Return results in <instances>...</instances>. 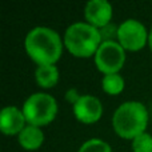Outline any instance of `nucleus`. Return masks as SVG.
Segmentation results:
<instances>
[{
	"label": "nucleus",
	"mask_w": 152,
	"mask_h": 152,
	"mask_svg": "<svg viewBox=\"0 0 152 152\" xmlns=\"http://www.w3.org/2000/svg\"><path fill=\"white\" fill-rule=\"evenodd\" d=\"M103 91L110 95H118L124 89V79L119 74H108L102 79Z\"/></svg>",
	"instance_id": "12"
},
{
	"label": "nucleus",
	"mask_w": 152,
	"mask_h": 152,
	"mask_svg": "<svg viewBox=\"0 0 152 152\" xmlns=\"http://www.w3.org/2000/svg\"><path fill=\"white\" fill-rule=\"evenodd\" d=\"M124 61L126 50L119 42H103L95 53V64L104 75L119 74Z\"/></svg>",
	"instance_id": "5"
},
{
	"label": "nucleus",
	"mask_w": 152,
	"mask_h": 152,
	"mask_svg": "<svg viewBox=\"0 0 152 152\" xmlns=\"http://www.w3.org/2000/svg\"><path fill=\"white\" fill-rule=\"evenodd\" d=\"M81 95H79L77 94V91H76L75 88H71V89H68L67 91V95H66V97H67V100H68L69 103H72V105L75 104L76 102L79 100V97H80Z\"/></svg>",
	"instance_id": "15"
},
{
	"label": "nucleus",
	"mask_w": 152,
	"mask_h": 152,
	"mask_svg": "<svg viewBox=\"0 0 152 152\" xmlns=\"http://www.w3.org/2000/svg\"><path fill=\"white\" fill-rule=\"evenodd\" d=\"M102 43L99 28L84 21L71 24L64 34V45L72 55L77 58L95 56Z\"/></svg>",
	"instance_id": "3"
},
{
	"label": "nucleus",
	"mask_w": 152,
	"mask_h": 152,
	"mask_svg": "<svg viewBox=\"0 0 152 152\" xmlns=\"http://www.w3.org/2000/svg\"><path fill=\"white\" fill-rule=\"evenodd\" d=\"M28 56L37 66H52L59 60L63 51L60 35L48 27H35L24 40Z\"/></svg>",
	"instance_id": "1"
},
{
	"label": "nucleus",
	"mask_w": 152,
	"mask_h": 152,
	"mask_svg": "<svg viewBox=\"0 0 152 152\" xmlns=\"http://www.w3.org/2000/svg\"><path fill=\"white\" fill-rule=\"evenodd\" d=\"M147 28L136 19H127L118 27V42L124 50L137 51L148 42Z\"/></svg>",
	"instance_id": "6"
},
{
	"label": "nucleus",
	"mask_w": 152,
	"mask_h": 152,
	"mask_svg": "<svg viewBox=\"0 0 152 152\" xmlns=\"http://www.w3.org/2000/svg\"><path fill=\"white\" fill-rule=\"evenodd\" d=\"M77 152H112L107 142L102 139H89L81 144Z\"/></svg>",
	"instance_id": "13"
},
{
	"label": "nucleus",
	"mask_w": 152,
	"mask_h": 152,
	"mask_svg": "<svg viewBox=\"0 0 152 152\" xmlns=\"http://www.w3.org/2000/svg\"><path fill=\"white\" fill-rule=\"evenodd\" d=\"M148 43H150V48H151V51H152V28H151V31H150V35H148Z\"/></svg>",
	"instance_id": "16"
},
{
	"label": "nucleus",
	"mask_w": 152,
	"mask_h": 152,
	"mask_svg": "<svg viewBox=\"0 0 152 152\" xmlns=\"http://www.w3.org/2000/svg\"><path fill=\"white\" fill-rule=\"evenodd\" d=\"M132 150L134 152H152V135L144 132L136 136L132 140Z\"/></svg>",
	"instance_id": "14"
},
{
	"label": "nucleus",
	"mask_w": 152,
	"mask_h": 152,
	"mask_svg": "<svg viewBox=\"0 0 152 152\" xmlns=\"http://www.w3.org/2000/svg\"><path fill=\"white\" fill-rule=\"evenodd\" d=\"M23 111L28 124L42 127L51 123L58 113V103L50 94L36 92L27 97L23 104Z\"/></svg>",
	"instance_id": "4"
},
{
	"label": "nucleus",
	"mask_w": 152,
	"mask_h": 152,
	"mask_svg": "<svg viewBox=\"0 0 152 152\" xmlns=\"http://www.w3.org/2000/svg\"><path fill=\"white\" fill-rule=\"evenodd\" d=\"M84 16L87 23L100 29L110 24L112 18V5L107 0H89L84 7Z\"/></svg>",
	"instance_id": "8"
},
{
	"label": "nucleus",
	"mask_w": 152,
	"mask_h": 152,
	"mask_svg": "<svg viewBox=\"0 0 152 152\" xmlns=\"http://www.w3.org/2000/svg\"><path fill=\"white\" fill-rule=\"evenodd\" d=\"M19 144L28 151L37 150L44 142V134H43L42 128L32 124H27L24 129L18 135Z\"/></svg>",
	"instance_id": "10"
},
{
	"label": "nucleus",
	"mask_w": 152,
	"mask_h": 152,
	"mask_svg": "<svg viewBox=\"0 0 152 152\" xmlns=\"http://www.w3.org/2000/svg\"><path fill=\"white\" fill-rule=\"evenodd\" d=\"M148 124V111L140 102H124L115 110L112 126L115 132L124 139H132L144 134Z\"/></svg>",
	"instance_id": "2"
},
{
	"label": "nucleus",
	"mask_w": 152,
	"mask_h": 152,
	"mask_svg": "<svg viewBox=\"0 0 152 152\" xmlns=\"http://www.w3.org/2000/svg\"><path fill=\"white\" fill-rule=\"evenodd\" d=\"M26 123L23 111L15 105L4 107L0 112V129L5 135H19L24 129Z\"/></svg>",
	"instance_id": "9"
},
{
	"label": "nucleus",
	"mask_w": 152,
	"mask_h": 152,
	"mask_svg": "<svg viewBox=\"0 0 152 152\" xmlns=\"http://www.w3.org/2000/svg\"><path fill=\"white\" fill-rule=\"evenodd\" d=\"M35 77L42 88H52L59 81V69L55 64L37 66L36 71H35Z\"/></svg>",
	"instance_id": "11"
},
{
	"label": "nucleus",
	"mask_w": 152,
	"mask_h": 152,
	"mask_svg": "<svg viewBox=\"0 0 152 152\" xmlns=\"http://www.w3.org/2000/svg\"><path fill=\"white\" fill-rule=\"evenodd\" d=\"M74 115L79 121L86 124H92L102 118L103 105L96 96L81 95L72 107Z\"/></svg>",
	"instance_id": "7"
}]
</instances>
